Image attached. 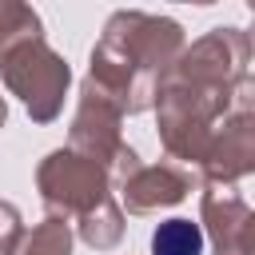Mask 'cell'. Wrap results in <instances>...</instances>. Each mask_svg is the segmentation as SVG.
Listing matches in <instances>:
<instances>
[{
	"instance_id": "cell-1",
	"label": "cell",
	"mask_w": 255,
	"mask_h": 255,
	"mask_svg": "<svg viewBox=\"0 0 255 255\" xmlns=\"http://www.w3.org/2000/svg\"><path fill=\"white\" fill-rule=\"evenodd\" d=\"M151 255H203V231L187 219H167L151 235Z\"/></svg>"
}]
</instances>
